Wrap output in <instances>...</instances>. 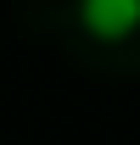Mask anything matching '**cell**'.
Listing matches in <instances>:
<instances>
[{"label": "cell", "instance_id": "1", "mask_svg": "<svg viewBox=\"0 0 140 145\" xmlns=\"http://www.w3.org/2000/svg\"><path fill=\"white\" fill-rule=\"evenodd\" d=\"M79 28L101 45H123L140 28V0H79Z\"/></svg>", "mask_w": 140, "mask_h": 145}]
</instances>
